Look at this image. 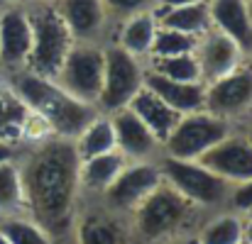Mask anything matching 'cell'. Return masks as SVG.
I'll use <instances>...</instances> for the list:
<instances>
[{"label": "cell", "mask_w": 252, "mask_h": 244, "mask_svg": "<svg viewBox=\"0 0 252 244\" xmlns=\"http://www.w3.org/2000/svg\"><path fill=\"white\" fill-rule=\"evenodd\" d=\"M20 166L25 205L49 237H64L74 225L79 157L74 139L47 135L34 142Z\"/></svg>", "instance_id": "1"}, {"label": "cell", "mask_w": 252, "mask_h": 244, "mask_svg": "<svg viewBox=\"0 0 252 244\" xmlns=\"http://www.w3.org/2000/svg\"><path fill=\"white\" fill-rule=\"evenodd\" d=\"M7 88L34 117L44 122V127L52 135H59L66 139H76L84 132L86 125L98 115V108L81 103L54 79L37 76L27 69L12 71Z\"/></svg>", "instance_id": "2"}, {"label": "cell", "mask_w": 252, "mask_h": 244, "mask_svg": "<svg viewBox=\"0 0 252 244\" xmlns=\"http://www.w3.org/2000/svg\"><path fill=\"white\" fill-rule=\"evenodd\" d=\"M25 10L32 25V52L25 69L44 79H57L76 39L54 2H32Z\"/></svg>", "instance_id": "3"}, {"label": "cell", "mask_w": 252, "mask_h": 244, "mask_svg": "<svg viewBox=\"0 0 252 244\" xmlns=\"http://www.w3.org/2000/svg\"><path fill=\"white\" fill-rule=\"evenodd\" d=\"M228 135H230L228 120H223L208 110L186 112V115H179L176 125L171 127L167 139L162 142V152L169 159L196 162Z\"/></svg>", "instance_id": "4"}, {"label": "cell", "mask_w": 252, "mask_h": 244, "mask_svg": "<svg viewBox=\"0 0 252 244\" xmlns=\"http://www.w3.org/2000/svg\"><path fill=\"white\" fill-rule=\"evenodd\" d=\"M193 203L186 200L179 190H174L167 181H162L137 208H135V230L147 242H157L179 232L189 215L193 213Z\"/></svg>", "instance_id": "5"}, {"label": "cell", "mask_w": 252, "mask_h": 244, "mask_svg": "<svg viewBox=\"0 0 252 244\" xmlns=\"http://www.w3.org/2000/svg\"><path fill=\"white\" fill-rule=\"evenodd\" d=\"M105 69H103V88L98 95V112H115L130 105L135 93L145 85V71L137 56L127 54L123 47L110 44L103 49Z\"/></svg>", "instance_id": "6"}, {"label": "cell", "mask_w": 252, "mask_h": 244, "mask_svg": "<svg viewBox=\"0 0 252 244\" xmlns=\"http://www.w3.org/2000/svg\"><path fill=\"white\" fill-rule=\"evenodd\" d=\"M162 178L193 205H220L230 195V183L198 162H179L164 157L159 162Z\"/></svg>", "instance_id": "7"}, {"label": "cell", "mask_w": 252, "mask_h": 244, "mask_svg": "<svg viewBox=\"0 0 252 244\" xmlns=\"http://www.w3.org/2000/svg\"><path fill=\"white\" fill-rule=\"evenodd\" d=\"M103 69H105V59H103V49L86 42V44H74L69 56L62 64V71L54 81L59 83L64 90H69L74 98H79L81 103L88 105H98V95L103 88Z\"/></svg>", "instance_id": "8"}, {"label": "cell", "mask_w": 252, "mask_h": 244, "mask_svg": "<svg viewBox=\"0 0 252 244\" xmlns=\"http://www.w3.org/2000/svg\"><path fill=\"white\" fill-rule=\"evenodd\" d=\"M250 105H252V69L238 66L228 76L206 83L203 110H208V112H213V115H218V117L230 122L233 117L248 112Z\"/></svg>", "instance_id": "9"}, {"label": "cell", "mask_w": 252, "mask_h": 244, "mask_svg": "<svg viewBox=\"0 0 252 244\" xmlns=\"http://www.w3.org/2000/svg\"><path fill=\"white\" fill-rule=\"evenodd\" d=\"M196 162L203 163L216 176H220L225 183L235 186L252 178V144L248 142V137L230 132Z\"/></svg>", "instance_id": "10"}, {"label": "cell", "mask_w": 252, "mask_h": 244, "mask_svg": "<svg viewBox=\"0 0 252 244\" xmlns=\"http://www.w3.org/2000/svg\"><path fill=\"white\" fill-rule=\"evenodd\" d=\"M32 52V25L25 7L10 5L0 12V66L22 71Z\"/></svg>", "instance_id": "11"}, {"label": "cell", "mask_w": 252, "mask_h": 244, "mask_svg": "<svg viewBox=\"0 0 252 244\" xmlns=\"http://www.w3.org/2000/svg\"><path fill=\"white\" fill-rule=\"evenodd\" d=\"M159 163L152 162H135L125 166L120 176L113 181V186L105 190L108 203L118 210H135L159 183H162Z\"/></svg>", "instance_id": "12"}, {"label": "cell", "mask_w": 252, "mask_h": 244, "mask_svg": "<svg viewBox=\"0 0 252 244\" xmlns=\"http://www.w3.org/2000/svg\"><path fill=\"white\" fill-rule=\"evenodd\" d=\"M110 122H113V132H115V149L125 159L130 157L135 162H150L162 149V142L152 135V130L130 108L110 112Z\"/></svg>", "instance_id": "13"}, {"label": "cell", "mask_w": 252, "mask_h": 244, "mask_svg": "<svg viewBox=\"0 0 252 244\" xmlns=\"http://www.w3.org/2000/svg\"><path fill=\"white\" fill-rule=\"evenodd\" d=\"M193 54L198 59V69H201V81H203V85L228 76L230 71H235L240 66V59L245 56L243 49L230 37L220 34L218 29H208L198 39V47H196Z\"/></svg>", "instance_id": "14"}, {"label": "cell", "mask_w": 252, "mask_h": 244, "mask_svg": "<svg viewBox=\"0 0 252 244\" xmlns=\"http://www.w3.org/2000/svg\"><path fill=\"white\" fill-rule=\"evenodd\" d=\"M211 29L230 37L243 54L252 52V25L248 12V0H208Z\"/></svg>", "instance_id": "15"}, {"label": "cell", "mask_w": 252, "mask_h": 244, "mask_svg": "<svg viewBox=\"0 0 252 244\" xmlns=\"http://www.w3.org/2000/svg\"><path fill=\"white\" fill-rule=\"evenodd\" d=\"M57 10L76 42H93L108 17L100 0H59Z\"/></svg>", "instance_id": "16"}, {"label": "cell", "mask_w": 252, "mask_h": 244, "mask_svg": "<svg viewBox=\"0 0 252 244\" xmlns=\"http://www.w3.org/2000/svg\"><path fill=\"white\" fill-rule=\"evenodd\" d=\"M145 85L152 93H157L176 115L203 110V100H206V85L203 83L171 81V79H164L155 71H147L145 74Z\"/></svg>", "instance_id": "17"}, {"label": "cell", "mask_w": 252, "mask_h": 244, "mask_svg": "<svg viewBox=\"0 0 252 244\" xmlns=\"http://www.w3.org/2000/svg\"><path fill=\"white\" fill-rule=\"evenodd\" d=\"M152 15L157 20V27L176 29L184 34L203 37L211 29V15H208V0L206 2H193V5H179V7H164L155 5Z\"/></svg>", "instance_id": "18"}, {"label": "cell", "mask_w": 252, "mask_h": 244, "mask_svg": "<svg viewBox=\"0 0 252 244\" xmlns=\"http://www.w3.org/2000/svg\"><path fill=\"white\" fill-rule=\"evenodd\" d=\"M127 108L152 130V135H155L159 142L167 139V135L171 132V127H174L176 120H179V115L169 108L157 93H152L147 85H142V88L135 93V98L130 100Z\"/></svg>", "instance_id": "19"}, {"label": "cell", "mask_w": 252, "mask_h": 244, "mask_svg": "<svg viewBox=\"0 0 252 244\" xmlns=\"http://www.w3.org/2000/svg\"><path fill=\"white\" fill-rule=\"evenodd\" d=\"M125 166H127L125 157L118 149L100 154V157H93V159H86V162H79V188L93 190V193H105Z\"/></svg>", "instance_id": "20"}, {"label": "cell", "mask_w": 252, "mask_h": 244, "mask_svg": "<svg viewBox=\"0 0 252 244\" xmlns=\"http://www.w3.org/2000/svg\"><path fill=\"white\" fill-rule=\"evenodd\" d=\"M74 149H76L79 162L108 154V152H115V132H113L110 115L98 112L84 127V132L74 139Z\"/></svg>", "instance_id": "21"}, {"label": "cell", "mask_w": 252, "mask_h": 244, "mask_svg": "<svg viewBox=\"0 0 252 244\" xmlns=\"http://www.w3.org/2000/svg\"><path fill=\"white\" fill-rule=\"evenodd\" d=\"M155 34H157V20H155L152 10H147V12H137V15L123 20L115 44L123 47L132 56H145L152 49Z\"/></svg>", "instance_id": "22"}, {"label": "cell", "mask_w": 252, "mask_h": 244, "mask_svg": "<svg viewBox=\"0 0 252 244\" xmlns=\"http://www.w3.org/2000/svg\"><path fill=\"white\" fill-rule=\"evenodd\" d=\"M76 244H127V235L110 215L91 213L76 225Z\"/></svg>", "instance_id": "23"}, {"label": "cell", "mask_w": 252, "mask_h": 244, "mask_svg": "<svg viewBox=\"0 0 252 244\" xmlns=\"http://www.w3.org/2000/svg\"><path fill=\"white\" fill-rule=\"evenodd\" d=\"M22 210H27L25 188H22L20 166L12 159L0 163V217H15Z\"/></svg>", "instance_id": "24"}, {"label": "cell", "mask_w": 252, "mask_h": 244, "mask_svg": "<svg viewBox=\"0 0 252 244\" xmlns=\"http://www.w3.org/2000/svg\"><path fill=\"white\" fill-rule=\"evenodd\" d=\"M155 74L171 79V81H186V83H203L201 81V69H198V59L196 54H179V56H162V59H152V69Z\"/></svg>", "instance_id": "25"}, {"label": "cell", "mask_w": 252, "mask_h": 244, "mask_svg": "<svg viewBox=\"0 0 252 244\" xmlns=\"http://www.w3.org/2000/svg\"><path fill=\"white\" fill-rule=\"evenodd\" d=\"M201 37L193 34H184L176 29H167V27H157L150 56L152 59H162V56H179V54H193L198 47Z\"/></svg>", "instance_id": "26"}, {"label": "cell", "mask_w": 252, "mask_h": 244, "mask_svg": "<svg viewBox=\"0 0 252 244\" xmlns=\"http://www.w3.org/2000/svg\"><path fill=\"white\" fill-rule=\"evenodd\" d=\"M198 244H243V222L235 215H220L201 230Z\"/></svg>", "instance_id": "27"}, {"label": "cell", "mask_w": 252, "mask_h": 244, "mask_svg": "<svg viewBox=\"0 0 252 244\" xmlns=\"http://www.w3.org/2000/svg\"><path fill=\"white\" fill-rule=\"evenodd\" d=\"M0 232L10 240V244H52V237L34 222L20 215L0 217Z\"/></svg>", "instance_id": "28"}, {"label": "cell", "mask_w": 252, "mask_h": 244, "mask_svg": "<svg viewBox=\"0 0 252 244\" xmlns=\"http://www.w3.org/2000/svg\"><path fill=\"white\" fill-rule=\"evenodd\" d=\"M27 108L10 93V88L0 85V135L5 137L7 130H15L20 125H25L27 120Z\"/></svg>", "instance_id": "29"}, {"label": "cell", "mask_w": 252, "mask_h": 244, "mask_svg": "<svg viewBox=\"0 0 252 244\" xmlns=\"http://www.w3.org/2000/svg\"><path fill=\"white\" fill-rule=\"evenodd\" d=\"M105 12L108 15H115V17H132L137 12H147L155 7L157 0H100Z\"/></svg>", "instance_id": "30"}, {"label": "cell", "mask_w": 252, "mask_h": 244, "mask_svg": "<svg viewBox=\"0 0 252 244\" xmlns=\"http://www.w3.org/2000/svg\"><path fill=\"white\" fill-rule=\"evenodd\" d=\"M230 203L238 213H250L252 210V178L243 181V183H235V188L230 190Z\"/></svg>", "instance_id": "31"}, {"label": "cell", "mask_w": 252, "mask_h": 244, "mask_svg": "<svg viewBox=\"0 0 252 244\" xmlns=\"http://www.w3.org/2000/svg\"><path fill=\"white\" fill-rule=\"evenodd\" d=\"M12 159H17V149H15V144L7 137L0 135V163L12 162Z\"/></svg>", "instance_id": "32"}, {"label": "cell", "mask_w": 252, "mask_h": 244, "mask_svg": "<svg viewBox=\"0 0 252 244\" xmlns=\"http://www.w3.org/2000/svg\"><path fill=\"white\" fill-rule=\"evenodd\" d=\"M193 2H206V0H157L155 5H164V7H179V5H193Z\"/></svg>", "instance_id": "33"}, {"label": "cell", "mask_w": 252, "mask_h": 244, "mask_svg": "<svg viewBox=\"0 0 252 244\" xmlns=\"http://www.w3.org/2000/svg\"><path fill=\"white\" fill-rule=\"evenodd\" d=\"M243 242H245V244H252V220L243 222Z\"/></svg>", "instance_id": "34"}, {"label": "cell", "mask_w": 252, "mask_h": 244, "mask_svg": "<svg viewBox=\"0 0 252 244\" xmlns=\"http://www.w3.org/2000/svg\"><path fill=\"white\" fill-rule=\"evenodd\" d=\"M15 2H20V0H0V5H5V7H10V5H15Z\"/></svg>", "instance_id": "35"}, {"label": "cell", "mask_w": 252, "mask_h": 244, "mask_svg": "<svg viewBox=\"0 0 252 244\" xmlns=\"http://www.w3.org/2000/svg\"><path fill=\"white\" fill-rule=\"evenodd\" d=\"M179 244H198V240H196V237H191V240H181Z\"/></svg>", "instance_id": "36"}, {"label": "cell", "mask_w": 252, "mask_h": 244, "mask_svg": "<svg viewBox=\"0 0 252 244\" xmlns=\"http://www.w3.org/2000/svg\"><path fill=\"white\" fill-rule=\"evenodd\" d=\"M0 244H10V240H7V237H5L2 232H0Z\"/></svg>", "instance_id": "37"}, {"label": "cell", "mask_w": 252, "mask_h": 244, "mask_svg": "<svg viewBox=\"0 0 252 244\" xmlns=\"http://www.w3.org/2000/svg\"><path fill=\"white\" fill-rule=\"evenodd\" d=\"M248 12H250V25H252V0H248Z\"/></svg>", "instance_id": "38"}, {"label": "cell", "mask_w": 252, "mask_h": 244, "mask_svg": "<svg viewBox=\"0 0 252 244\" xmlns=\"http://www.w3.org/2000/svg\"><path fill=\"white\" fill-rule=\"evenodd\" d=\"M245 137H248V142H250V144H252V127H250V132H248Z\"/></svg>", "instance_id": "39"}, {"label": "cell", "mask_w": 252, "mask_h": 244, "mask_svg": "<svg viewBox=\"0 0 252 244\" xmlns=\"http://www.w3.org/2000/svg\"><path fill=\"white\" fill-rule=\"evenodd\" d=\"M34 2H54V0H34Z\"/></svg>", "instance_id": "40"}, {"label": "cell", "mask_w": 252, "mask_h": 244, "mask_svg": "<svg viewBox=\"0 0 252 244\" xmlns=\"http://www.w3.org/2000/svg\"><path fill=\"white\" fill-rule=\"evenodd\" d=\"M248 220H252V210H250V213H248Z\"/></svg>", "instance_id": "41"}, {"label": "cell", "mask_w": 252, "mask_h": 244, "mask_svg": "<svg viewBox=\"0 0 252 244\" xmlns=\"http://www.w3.org/2000/svg\"><path fill=\"white\" fill-rule=\"evenodd\" d=\"M250 56H252V52H250Z\"/></svg>", "instance_id": "42"}]
</instances>
